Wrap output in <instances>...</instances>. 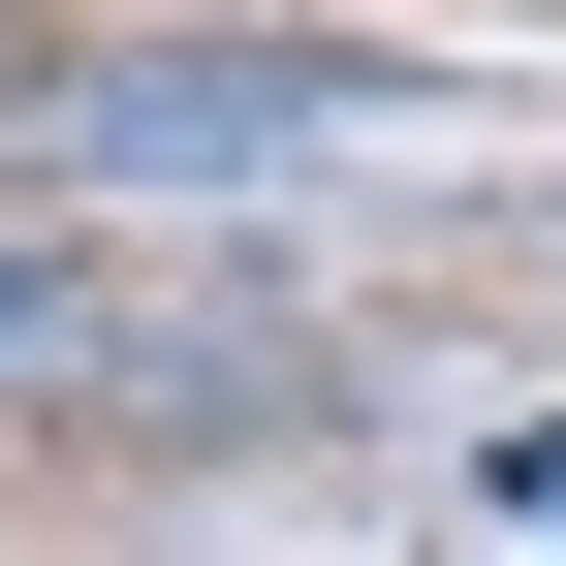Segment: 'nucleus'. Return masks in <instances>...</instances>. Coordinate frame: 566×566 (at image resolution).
I'll list each match as a JSON object with an SVG mask.
<instances>
[{"label":"nucleus","mask_w":566,"mask_h":566,"mask_svg":"<svg viewBox=\"0 0 566 566\" xmlns=\"http://www.w3.org/2000/svg\"><path fill=\"white\" fill-rule=\"evenodd\" d=\"M504 504H535V535H566V441H504Z\"/></svg>","instance_id":"nucleus-4"},{"label":"nucleus","mask_w":566,"mask_h":566,"mask_svg":"<svg viewBox=\"0 0 566 566\" xmlns=\"http://www.w3.org/2000/svg\"><path fill=\"white\" fill-rule=\"evenodd\" d=\"M95 409H158V441H315V346H283V315H126Z\"/></svg>","instance_id":"nucleus-2"},{"label":"nucleus","mask_w":566,"mask_h":566,"mask_svg":"<svg viewBox=\"0 0 566 566\" xmlns=\"http://www.w3.org/2000/svg\"><path fill=\"white\" fill-rule=\"evenodd\" d=\"M95 346H126V252L95 221H0V378H95Z\"/></svg>","instance_id":"nucleus-3"},{"label":"nucleus","mask_w":566,"mask_h":566,"mask_svg":"<svg viewBox=\"0 0 566 566\" xmlns=\"http://www.w3.org/2000/svg\"><path fill=\"white\" fill-rule=\"evenodd\" d=\"M378 95H409L378 32H126L95 95H63V158H95V189H158V158H283V126H378Z\"/></svg>","instance_id":"nucleus-1"}]
</instances>
